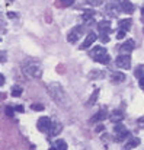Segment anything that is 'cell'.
Listing matches in <instances>:
<instances>
[{"mask_svg":"<svg viewBox=\"0 0 144 150\" xmlns=\"http://www.w3.org/2000/svg\"><path fill=\"white\" fill-rule=\"evenodd\" d=\"M47 91L49 93V96L52 98V100L58 105H68V96L66 93V91L63 89V86L60 83H49L47 86Z\"/></svg>","mask_w":144,"mask_h":150,"instance_id":"cell-1","label":"cell"},{"mask_svg":"<svg viewBox=\"0 0 144 150\" xmlns=\"http://www.w3.org/2000/svg\"><path fill=\"white\" fill-rule=\"evenodd\" d=\"M22 70H23V73L26 76L34 77V79H38V77L42 76V67H41V64L38 61H35V60H31V58H28V60H25L22 63Z\"/></svg>","mask_w":144,"mask_h":150,"instance_id":"cell-2","label":"cell"},{"mask_svg":"<svg viewBox=\"0 0 144 150\" xmlns=\"http://www.w3.org/2000/svg\"><path fill=\"white\" fill-rule=\"evenodd\" d=\"M89 55H90V58H93L95 61L100 63V64H108L109 60H111L106 48H103V47H100V45H96L93 50H90Z\"/></svg>","mask_w":144,"mask_h":150,"instance_id":"cell-3","label":"cell"},{"mask_svg":"<svg viewBox=\"0 0 144 150\" xmlns=\"http://www.w3.org/2000/svg\"><path fill=\"white\" fill-rule=\"evenodd\" d=\"M114 131H115V137H114V140H115V142H122V140H125V139L131 137L130 131L127 130V127H125L124 124H121V121H119V122H115Z\"/></svg>","mask_w":144,"mask_h":150,"instance_id":"cell-4","label":"cell"},{"mask_svg":"<svg viewBox=\"0 0 144 150\" xmlns=\"http://www.w3.org/2000/svg\"><path fill=\"white\" fill-rule=\"evenodd\" d=\"M97 29H99V32H100V40H102V42H108V41H109L108 34L111 32V22H109V21H100V22L97 23Z\"/></svg>","mask_w":144,"mask_h":150,"instance_id":"cell-5","label":"cell"},{"mask_svg":"<svg viewBox=\"0 0 144 150\" xmlns=\"http://www.w3.org/2000/svg\"><path fill=\"white\" fill-rule=\"evenodd\" d=\"M115 64L118 66V69H122V70H128L131 67V58L128 54H122L119 57H116L115 60Z\"/></svg>","mask_w":144,"mask_h":150,"instance_id":"cell-6","label":"cell"},{"mask_svg":"<svg viewBox=\"0 0 144 150\" xmlns=\"http://www.w3.org/2000/svg\"><path fill=\"white\" fill-rule=\"evenodd\" d=\"M82 34H83V26L77 25V26H74V28L70 31V34L67 35V41H68V42H77V41L80 40Z\"/></svg>","mask_w":144,"mask_h":150,"instance_id":"cell-7","label":"cell"},{"mask_svg":"<svg viewBox=\"0 0 144 150\" xmlns=\"http://www.w3.org/2000/svg\"><path fill=\"white\" fill-rule=\"evenodd\" d=\"M51 125H52V121H51V118H48V117H41V118L38 120V122H37L38 130L42 131V133H48L49 128H51Z\"/></svg>","mask_w":144,"mask_h":150,"instance_id":"cell-8","label":"cell"},{"mask_svg":"<svg viewBox=\"0 0 144 150\" xmlns=\"http://www.w3.org/2000/svg\"><path fill=\"white\" fill-rule=\"evenodd\" d=\"M96 40H97V35H96L95 32H89V34H88V37H86V40L83 41V44H82L79 48H80V50H86V48H89Z\"/></svg>","mask_w":144,"mask_h":150,"instance_id":"cell-9","label":"cell"},{"mask_svg":"<svg viewBox=\"0 0 144 150\" xmlns=\"http://www.w3.org/2000/svg\"><path fill=\"white\" fill-rule=\"evenodd\" d=\"M108 115H109L108 109H106V108H100V109L95 114V117H92L90 122H99V121H103V120L108 118Z\"/></svg>","mask_w":144,"mask_h":150,"instance_id":"cell-10","label":"cell"},{"mask_svg":"<svg viewBox=\"0 0 144 150\" xmlns=\"http://www.w3.org/2000/svg\"><path fill=\"white\" fill-rule=\"evenodd\" d=\"M134 47H136V42H134V40H127L125 42H122V44H121L119 51H121L122 54H130L131 51L134 50Z\"/></svg>","mask_w":144,"mask_h":150,"instance_id":"cell-11","label":"cell"},{"mask_svg":"<svg viewBox=\"0 0 144 150\" xmlns=\"http://www.w3.org/2000/svg\"><path fill=\"white\" fill-rule=\"evenodd\" d=\"M121 10L125 12V13H128V15H131L134 12V4L130 0H122L121 1Z\"/></svg>","mask_w":144,"mask_h":150,"instance_id":"cell-12","label":"cell"},{"mask_svg":"<svg viewBox=\"0 0 144 150\" xmlns=\"http://www.w3.org/2000/svg\"><path fill=\"white\" fill-rule=\"evenodd\" d=\"M131 25H133L131 19H121V21L118 22V28H119V31H124V32H128L130 28H131Z\"/></svg>","mask_w":144,"mask_h":150,"instance_id":"cell-13","label":"cell"},{"mask_svg":"<svg viewBox=\"0 0 144 150\" xmlns=\"http://www.w3.org/2000/svg\"><path fill=\"white\" fill-rule=\"evenodd\" d=\"M61 130H63L61 122H52V125H51V128H49L48 134H49V137H54V136H58Z\"/></svg>","mask_w":144,"mask_h":150,"instance_id":"cell-14","label":"cell"},{"mask_svg":"<svg viewBox=\"0 0 144 150\" xmlns=\"http://www.w3.org/2000/svg\"><path fill=\"white\" fill-rule=\"evenodd\" d=\"M138 144H140V139H137V137H130V140L127 142V144L124 146L122 150H133V149H136Z\"/></svg>","mask_w":144,"mask_h":150,"instance_id":"cell-15","label":"cell"},{"mask_svg":"<svg viewBox=\"0 0 144 150\" xmlns=\"http://www.w3.org/2000/svg\"><path fill=\"white\" fill-rule=\"evenodd\" d=\"M111 80H112L114 83H122V82L125 80V74L121 73V71H115V73L111 74Z\"/></svg>","mask_w":144,"mask_h":150,"instance_id":"cell-16","label":"cell"},{"mask_svg":"<svg viewBox=\"0 0 144 150\" xmlns=\"http://www.w3.org/2000/svg\"><path fill=\"white\" fill-rule=\"evenodd\" d=\"M122 118H124V114L121 111H114L111 114V121L112 122H119V121H122Z\"/></svg>","mask_w":144,"mask_h":150,"instance_id":"cell-17","label":"cell"},{"mask_svg":"<svg viewBox=\"0 0 144 150\" xmlns=\"http://www.w3.org/2000/svg\"><path fill=\"white\" fill-rule=\"evenodd\" d=\"M54 146H55L57 150H67V143H66L64 140H57V142L54 143Z\"/></svg>","mask_w":144,"mask_h":150,"instance_id":"cell-18","label":"cell"},{"mask_svg":"<svg viewBox=\"0 0 144 150\" xmlns=\"http://www.w3.org/2000/svg\"><path fill=\"white\" fill-rule=\"evenodd\" d=\"M89 77H90V79H102V77H105V71L95 70V71H92V73L89 74Z\"/></svg>","mask_w":144,"mask_h":150,"instance_id":"cell-19","label":"cell"},{"mask_svg":"<svg viewBox=\"0 0 144 150\" xmlns=\"http://www.w3.org/2000/svg\"><path fill=\"white\" fill-rule=\"evenodd\" d=\"M97 96H99V89H95V92L92 93V96L89 98V102H88V105H93L96 100H97Z\"/></svg>","mask_w":144,"mask_h":150,"instance_id":"cell-20","label":"cell"},{"mask_svg":"<svg viewBox=\"0 0 144 150\" xmlns=\"http://www.w3.org/2000/svg\"><path fill=\"white\" fill-rule=\"evenodd\" d=\"M20 95H22V88H20V86H13V88H12V96L18 98V96H20Z\"/></svg>","mask_w":144,"mask_h":150,"instance_id":"cell-21","label":"cell"},{"mask_svg":"<svg viewBox=\"0 0 144 150\" xmlns=\"http://www.w3.org/2000/svg\"><path fill=\"white\" fill-rule=\"evenodd\" d=\"M86 1H88L89 6H93V7H97L103 3V0H86Z\"/></svg>","mask_w":144,"mask_h":150,"instance_id":"cell-22","label":"cell"},{"mask_svg":"<svg viewBox=\"0 0 144 150\" xmlns=\"http://www.w3.org/2000/svg\"><path fill=\"white\" fill-rule=\"evenodd\" d=\"M31 108H32L34 111H42V109H44V105H41V103H32Z\"/></svg>","mask_w":144,"mask_h":150,"instance_id":"cell-23","label":"cell"},{"mask_svg":"<svg viewBox=\"0 0 144 150\" xmlns=\"http://www.w3.org/2000/svg\"><path fill=\"white\" fill-rule=\"evenodd\" d=\"M15 111H16L15 108H12V106H7V108H6V115L12 118V117H13V114H15Z\"/></svg>","mask_w":144,"mask_h":150,"instance_id":"cell-24","label":"cell"},{"mask_svg":"<svg viewBox=\"0 0 144 150\" xmlns=\"http://www.w3.org/2000/svg\"><path fill=\"white\" fill-rule=\"evenodd\" d=\"M60 1H61L63 6H71L74 3V0H60Z\"/></svg>","mask_w":144,"mask_h":150,"instance_id":"cell-25","label":"cell"},{"mask_svg":"<svg viewBox=\"0 0 144 150\" xmlns=\"http://www.w3.org/2000/svg\"><path fill=\"white\" fill-rule=\"evenodd\" d=\"M125 34H127V32H124V31H119V32L116 34V38H118V40H122V38L125 37Z\"/></svg>","mask_w":144,"mask_h":150,"instance_id":"cell-26","label":"cell"},{"mask_svg":"<svg viewBox=\"0 0 144 150\" xmlns=\"http://www.w3.org/2000/svg\"><path fill=\"white\" fill-rule=\"evenodd\" d=\"M137 122H138V125H140L141 128H144V117L138 118V120H137Z\"/></svg>","mask_w":144,"mask_h":150,"instance_id":"cell-27","label":"cell"},{"mask_svg":"<svg viewBox=\"0 0 144 150\" xmlns=\"http://www.w3.org/2000/svg\"><path fill=\"white\" fill-rule=\"evenodd\" d=\"M7 16H9L10 19H16V18H18V15L13 13V12H7Z\"/></svg>","mask_w":144,"mask_h":150,"instance_id":"cell-28","label":"cell"},{"mask_svg":"<svg viewBox=\"0 0 144 150\" xmlns=\"http://www.w3.org/2000/svg\"><path fill=\"white\" fill-rule=\"evenodd\" d=\"M138 85H140V88L144 91V76H141L140 77V82H138Z\"/></svg>","mask_w":144,"mask_h":150,"instance_id":"cell-29","label":"cell"},{"mask_svg":"<svg viewBox=\"0 0 144 150\" xmlns=\"http://www.w3.org/2000/svg\"><path fill=\"white\" fill-rule=\"evenodd\" d=\"M15 109H16V111H19V112H22V111H23V106H20V105H18V106H16Z\"/></svg>","mask_w":144,"mask_h":150,"instance_id":"cell-30","label":"cell"},{"mask_svg":"<svg viewBox=\"0 0 144 150\" xmlns=\"http://www.w3.org/2000/svg\"><path fill=\"white\" fill-rule=\"evenodd\" d=\"M3 83H4V76L1 74V76H0V85H3Z\"/></svg>","mask_w":144,"mask_h":150,"instance_id":"cell-31","label":"cell"},{"mask_svg":"<svg viewBox=\"0 0 144 150\" xmlns=\"http://www.w3.org/2000/svg\"><path fill=\"white\" fill-rule=\"evenodd\" d=\"M48 150H57V149H55V146H54V147H49Z\"/></svg>","mask_w":144,"mask_h":150,"instance_id":"cell-32","label":"cell"},{"mask_svg":"<svg viewBox=\"0 0 144 150\" xmlns=\"http://www.w3.org/2000/svg\"><path fill=\"white\" fill-rule=\"evenodd\" d=\"M143 22H144V16H143Z\"/></svg>","mask_w":144,"mask_h":150,"instance_id":"cell-33","label":"cell"}]
</instances>
